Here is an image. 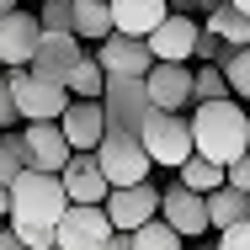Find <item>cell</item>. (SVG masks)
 I'll list each match as a JSON object with an SVG mask.
<instances>
[{"label": "cell", "mask_w": 250, "mask_h": 250, "mask_svg": "<svg viewBox=\"0 0 250 250\" xmlns=\"http://www.w3.org/2000/svg\"><path fill=\"white\" fill-rule=\"evenodd\" d=\"M187 128H192V154L213 160V165H229V160H240V154L250 149V139H245V101H234V96L197 101L192 117H187Z\"/></svg>", "instance_id": "cell-1"}, {"label": "cell", "mask_w": 250, "mask_h": 250, "mask_svg": "<svg viewBox=\"0 0 250 250\" xmlns=\"http://www.w3.org/2000/svg\"><path fill=\"white\" fill-rule=\"evenodd\" d=\"M11 187V213L5 218H27V224H53L64 208H69V197H64V187H59V176H48V170H21V176H11L5 181Z\"/></svg>", "instance_id": "cell-2"}, {"label": "cell", "mask_w": 250, "mask_h": 250, "mask_svg": "<svg viewBox=\"0 0 250 250\" xmlns=\"http://www.w3.org/2000/svg\"><path fill=\"white\" fill-rule=\"evenodd\" d=\"M139 144L149 154L154 170H176L187 154H192V128H187V112H154L139 123Z\"/></svg>", "instance_id": "cell-3"}, {"label": "cell", "mask_w": 250, "mask_h": 250, "mask_svg": "<svg viewBox=\"0 0 250 250\" xmlns=\"http://www.w3.org/2000/svg\"><path fill=\"white\" fill-rule=\"evenodd\" d=\"M91 154H96L106 187H133V181H149L154 176V165H149V154H144V144H139V133H101V144Z\"/></svg>", "instance_id": "cell-4"}, {"label": "cell", "mask_w": 250, "mask_h": 250, "mask_svg": "<svg viewBox=\"0 0 250 250\" xmlns=\"http://www.w3.org/2000/svg\"><path fill=\"white\" fill-rule=\"evenodd\" d=\"M5 85H11V106H16V123H59V112L69 106L64 85H48L27 69H5Z\"/></svg>", "instance_id": "cell-5"}, {"label": "cell", "mask_w": 250, "mask_h": 250, "mask_svg": "<svg viewBox=\"0 0 250 250\" xmlns=\"http://www.w3.org/2000/svg\"><path fill=\"white\" fill-rule=\"evenodd\" d=\"M101 112H106V133H139V123L149 117V96H144V75H106L101 85Z\"/></svg>", "instance_id": "cell-6"}, {"label": "cell", "mask_w": 250, "mask_h": 250, "mask_svg": "<svg viewBox=\"0 0 250 250\" xmlns=\"http://www.w3.org/2000/svg\"><path fill=\"white\" fill-rule=\"evenodd\" d=\"M112 234L101 202H69L59 218H53V250H96Z\"/></svg>", "instance_id": "cell-7"}, {"label": "cell", "mask_w": 250, "mask_h": 250, "mask_svg": "<svg viewBox=\"0 0 250 250\" xmlns=\"http://www.w3.org/2000/svg\"><path fill=\"white\" fill-rule=\"evenodd\" d=\"M101 213H106V224H112V229L133 234L139 224H149L154 213H160V187H154V181H133V187H112V192L101 197Z\"/></svg>", "instance_id": "cell-8"}, {"label": "cell", "mask_w": 250, "mask_h": 250, "mask_svg": "<svg viewBox=\"0 0 250 250\" xmlns=\"http://www.w3.org/2000/svg\"><path fill=\"white\" fill-rule=\"evenodd\" d=\"M80 59H85V43H80L75 32H43L38 48H32V59H27V75H38V80H48V85H64Z\"/></svg>", "instance_id": "cell-9"}, {"label": "cell", "mask_w": 250, "mask_h": 250, "mask_svg": "<svg viewBox=\"0 0 250 250\" xmlns=\"http://www.w3.org/2000/svg\"><path fill=\"white\" fill-rule=\"evenodd\" d=\"M144 96L154 112H187L192 106V64H160L144 69Z\"/></svg>", "instance_id": "cell-10"}, {"label": "cell", "mask_w": 250, "mask_h": 250, "mask_svg": "<svg viewBox=\"0 0 250 250\" xmlns=\"http://www.w3.org/2000/svg\"><path fill=\"white\" fill-rule=\"evenodd\" d=\"M192 43H197V21L187 11H165L160 27L144 38L149 59H160V64H192Z\"/></svg>", "instance_id": "cell-11"}, {"label": "cell", "mask_w": 250, "mask_h": 250, "mask_svg": "<svg viewBox=\"0 0 250 250\" xmlns=\"http://www.w3.org/2000/svg\"><path fill=\"white\" fill-rule=\"evenodd\" d=\"M43 27H38V11H5L0 16V69H27V59L38 48Z\"/></svg>", "instance_id": "cell-12"}, {"label": "cell", "mask_w": 250, "mask_h": 250, "mask_svg": "<svg viewBox=\"0 0 250 250\" xmlns=\"http://www.w3.org/2000/svg\"><path fill=\"white\" fill-rule=\"evenodd\" d=\"M154 218H165L181 240H197L208 234V213H202V192H187L181 181H170V187H160V213Z\"/></svg>", "instance_id": "cell-13"}, {"label": "cell", "mask_w": 250, "mask_h": 250, "mask_svg": "<svg viewBox=\"0 0 250 250\" xmlns=\"http://www.w3.org/2000/svg\"><path fill=\"white\" fill-rule=\"evenodd\" d=\"M91 59L101 64V75H144L154 64L144 38H128V32H106L101 43H91Z\"/></svg>", "instance_id": "cell-14"}, {"label": "cell", "mask_w": 250, "mask_h": 250, "mask_svg": "<svg viewBox=\"0 0 250 250\" xmlns=\"http://www.w3.org/2000/svg\"><path fill=\"white\" fill-rule=\"evenodd\" d=\"M21 128V144H27V165L32 170H48V176H59L64 170V160H69V139L59 133V123H16Z\"/></svg>", "instance_id": "cell-15"}, {"label": "cell", "mask_w": 250, "mask_h": 250, "mask_svg": "<svg viewBox=\"0 0 250 250\" xmlns=\"http://www.w3.org/2000/svg\"><path fill=\"white\" fill-rule=\"evenodd\" d=\"M59 187H64V197H69V202H101L106 192H112L91 149H75L69 160H64V170H59Z\"/></svg>", "instance_id": "cell-16"}, {"label": "cell", "mask_w": 250, "mask_h": 250, "mask_svg": "<svg viewBox=\"0 0 250 250\" xmlns=\"http://www.w3.org/2000/svg\"><path fill=\"white\" fill-rule=\"evenodd\" d=\"M59 133L69 139V149H96L101 133H106V112H101V101L69 96V106L59 112Z\"/></svg>", "instance_id": "cell-17"}, {"label": "cell", "mask_w": 250, "mask_h": 250, "mask_svg": "<svg viewBox=\"0 0 250 250\" xmlns=\"http://www.w3.org/2000/svg\"><path fill=\"white\" fill-rule=\"evenodd\" d=\"M170 5L165 0H106V16H112V32H128V38H149L160 27Z\"/></svg>", "instance_id": "cell-18"}, {"label": "cell", "mask_w": 250, "mask_h": 250, "mask_svg": "<svg viewBox=\"0 0 250 250\" xmlns=\"http://www.w3.org/2000/svg\"><path fill=\"white\" fill-rule=\"evenodd\" d=\"M202 213H208V229H229V224H240V218H250V192H240V187H213L208 197H202Z\"/></svg>", "instance_id": "cell-19"}, {"label": "cell", "mask_w": 250, "mask_h": 250, "mask_svg": "<svg viewBox=\"0 0 250 250\" xmlns=\"http://www.w3.org/2000/svg\"><path fill=\"white\" fill-rule=\"evenodd\" d=\"M69 32L80 43H101L112 32V16H106V0H69Z\"/></svg>", "instance_id": "cell-20"}, {"label": "cell", "mask_w": 250, "mask_h": 250, "mask_svg": "<svg viewBox=\"0 0 250 250\" xmlns=\"http://www.w3.org/2000/svg\"><path fill=\"white\" fill-rule=\"evenodd\" d=\"M208 27H213L229 48H245V43H250V16H245V11H234L229 0H218V5L208 11Z\"/></svg>", "instance_id": "cell-21"}, {"label": "cell", "mask_w": 250, "mask_h": 250, "mask_svg": "<svg viewBox=\"0 0 250 250\" xmlns=\"http://www.w3.org/2000/svg\"><path fill=\"white\" fill-rule=\"evenodd\" d=\"M176 181L187 187V192H213V187H224V165H213V160H202V154H187L181 165H176Z\"/></svg>", "instance_id": "cell-22"}, {"label": "cell", "mask_w": 250, "mask_h": 250, "mask_svg": "<svg viewBox=\"0 0 250 250\" xmlns=\"http://www.w3.org/2000/svg\"><path fill=\"white\" fill-rule=\"evenodd\" d=\"M101 85H106V75H101V64L91 59V53H85V59L69 69V80H64V91H69V96H80V101H96Z\"/></svg>", "instance_id": "cell-23"}, {"label": "cell", "mask_w": 250, "mask_h": 250, "mask_svg": "<svg viewBox=\"0 0 250 250\" xmlns=\"http://www.w3.org/2000/svg\"><path fill=\"white\" fill-rule=\"evenodd\" d=\"M128 240H133V250H181V245H187V240H181V234H176L165 218H149V224H139Z\"/></svg>", "instance_id": "cell-24"}, {"label": "cell", "mask_w": 250, "mask_h": 250, "mask_svg": "<svg viewBox=\"0 0 250 250\" xmlns=\"http://www.w3.org/2000/svg\"><path fill=\"white\" fill-rule=\"evenodd\" d=\"M218 69H224V80H229V96L250 101V43L245 48H229V59H224Z\"/></svg>", "instance_id": "cell-25"}, {"label": "cell", "mask_w": 250, "mask_h": 250, "mask_svg": "<svg viewBox=\"0 0 250 250\" xmlns=\"http://www.w3.org/2000/svg\"><path fill=\"white\" fill-rule=\"evenodd\" d=\"M27 170V144H21V128H0V181L21 176Z\"/></svg>", "instance_id": "cell-26"}, {"label": "cell", "mask_w": 250, "mask_h": 250, "mask_svg": "<svg viewBox=\"0 0 250 250\" xmlns=\"http://www.w3.org/2000/svg\"><path fill=\"white\" fill-rule=\"evenodd\" d=\"M218 96H229L224 69H218V64H197V69H192V106H197V101H218Z\"/></svg>", "instance_id": "cell-27"}, {"label": "cell", "mask_w": 250, "mask_h": 250, "mask_svg": "<svg viewBox=\"0 0 250 250\" xmlns=\"http://www.w3.org/2000/svg\"><path fill=\"white\" fill-rule=\"evenodd\" d=\"M5 229L27 250H53V224H27V218H5Z\"/></svg>", "instance_id": "cell-28"}, {"label": "cell", "mask_w": 250, "mask_h": 250, "mask_svg": "<svg viewBox=\"0 0 250 250\" xmlns=\"http://www.w3.org/2000/svg\"><path fill=\"white\" fill-rule=\"evenodd\" d=\"M192 59H202V64H224L229 59V43L213 32V27H197V43H192Z\"/></svg>", "instance_id": "cell-29"}, {"label": "cell", "mask_w": 250, "mask_h": 250, "mask_svg": "<svg viewBox=\"0 0 250 250\" xmlns=\"http://www.w3.org/2000/svg\"><path fill=\"white\" fill-rule=\"evenodd\" d=\"M38 27L43 32H69V0H38Z\"/></svg>", "instance_id": "cell-30"}, {"label": "cell", "mask_w": 250, "mask_h": 250, "mask_svg": "<svg viewBox=\"0 0 250 250\" xmlns=\"http://www.w3.org/2000/svg\"><path fill=\"white\" fill-rule=\"evenodd\" d=\"M218 250H250V218L229 224V229H218Z\"/></svg>", "instance_id": "cell-31"}, {"label": "cell", "mask_w": 250, "mask_h": 250, "mask_svg": "<svg viewBox=\"0 0 250 250\" xmlns=\"http://www.w3.org/2000/svg\"><path fill=\"white\" fill-rule=\"evenodd\" d=\"M224 181H229V187H240V192H250V149L240 154V160H229V165H224Z\"/></svg>", "instance_id": "cell-32"}, {"label": "cell", "mask_w": 250, "mask_h": 250, "mask_svg": "<svg viewBox=\"0 0 250 250\" xmlns=\"http://www.w3.org/2000/svg\"><path fill=\"white\" fill-rule=\"evenodd\" d=\"M0 128H16V106H11V85H5V69H0Z\"/></svg>", "instance_id": "cell-33"}, {"label": "cell", "mask_w": 250, "mask_h": 250, "mask_svg": "<svg viewBox=\"0 0 250 250\" xmlns=\"http://www.w3.org/2000/svg\"><path fill=\"white\" fill-rule=\"evenodd\" d=\"M96 250H133V240H128V234H123V229H112V234H106V240H101Z\"/></svg>", "instance_id": "cell-34"}, {"label": "cell", "mask_w": 250, "mask_h": 250, "mask_svg": "<svg viewBox=\"0 0 250 250\" xmlns=\"http://www.w3.org/2000/svg\"><path fill=\"white\" fill-rule=\"evenodd\" d=\"M0 250H27L16 234H11V229H5V218H0Z\"/></svg>", "instance_id": "cell-35"}, {"label": "cell", "mask_w": 250, "mask_h": 250, "mask_svg": "<svg viewBox=\"0 0 250 250\" xmlns=\"http://www.w3.org/2000/svg\"><path fill=\"white\" fill-rule=\"evenodd\" d=\"M5 213H11V187L0 181V218H5Z\"/></svg>", "instance_id": "cell-36"}, {"label": "cell", "mask_w": 250, "mask_h": 250, "mask_svg": "<svg viewBox=\"0 0 250 250\" xmlns=\"http://www.w3.org/2000/svg\"><path fill=\"white\" fill-rule=\"evenodd\" d=\"M16 5H21V0H0V16H5V11H16Z\"/></svg>", "instance_id": "cell-37"}, {"label": "cell", "mask_w": 250, "mask_h": 250, "mask_svg": "<svg viewBox=\"0 0 250 250\" xmlns=\"http://www.w3.org/2000/svg\"><path fill=\"white\" fill-rule=\"evenodd\" d=\"M229 5H234V11H245V16H250V0H229Z\"/></svg>", "instance_id": "cell-38"}, {"label": "cell", "mask_w": 250, "mask_h": 250, "mask_svg": "<svg viewBox=\"0 0 250 250\" xmlns=\"http://www.w3.org/2000/svg\"><path fill=\"white\" fill-rule=\"evenodd\" d=\"M245 139H250V101H245Z\"/></svg>", "instance_id": "cell-39"}, {"label": "cell", "mask_w": 250, "mask_h": 250, "mask_svg": "<svg viewBox=\"0 0 250 250\" xmlns=\"http://www.w3.org/2000/svg\"><path fill=\"white\" fill-rule=\"evenodd\" d=\"M181 250H187V245H181Z\"/></svg>", "instance_id": "cell-40"}, {"label": "cell", "mask_w": 250, "mask_h": 250, "mask_svg": "<svg viewBox=\"0 0 250 250\" xmlns=\"http://www.w3.org/2000/svg\"><path fill=\"white\" fill-rule=\"evenodd\" d=\"M213 250H218V245H213Z\"/></svg>", "instance_id": "cell-41"}]
</instances>
